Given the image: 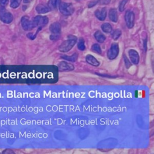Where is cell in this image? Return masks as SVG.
Masks as SVG:
<instances>
[{
    "instance_id": "1",
    "label": "cell",
    "mask_w": 154,
    "mask_h": 154,
    "mask_svg": "<svg viewBox=\"0 0 154 154\" xmlns=\"http://www.w3.org/2000/svg\"><path fill=\"white\" fill-rule=\"evenodd\" d=\"M76 42V37L73 36H69V39L67 40L64 42L60 46V51L62 52H67L72 49V48L74 46L75 43Z\"/></svg>"
},
{
    "instance_id": "2",
    "label": "cell",
    "mask_w": 154,
    "mask_h": 154,
    "mask_svg": "<svg viewBox=\"0 0 154 154\" xmlns=\"http://www.w3.org/2000/svg\"><path fill=\"white\" fill-rule=\"evenodd\" d=\"M59 9L63 15L66 16L72 15L74 11L72 4L66 3H60L59 4Z\"/></svg>"
},
{
    "instance_id": "3",
    "label": "cell",
    "mask_w": 154,
    "mask_h": 154,
    "mask_svg": "<svg viewBox=\"0 0 154 154\" xmlns=\"http://www.w3.org/2000/svg\"><path fill=\"white\" fill-rule=\"evenodd\" d=\"M0 19L4 22L10 23L13 20V16L10 12H7L4 7H0Z\"/></svg>"
},
{
    "instance_id": "4",
    "label": "cell",
    "mask_w": 154,
    "mask_h": 154,
    "mask_svg": "<svg viewBox=\"0 0 154 154\" xmlns=\"http://www.w3.org/2000/svg\"><path fill=\"white\" fill-rule=\"evenodd\" d=\"M125 21H126L127 27L131 28L134 26V14L131 11H127L125 14Z\"/></svg>"
},
{
    "instance_id": "5",
    "label": "cell",
    "mask_w": 154,
    "mask_h": 154,
    "mask_svg": "<svg viewBox=\"0 0 154 154\" xmlns=\"http://www.w3.org/2000/svg\"><path fill=\"white\" fill-rule=\"evenodd\" d=\"M119 53V46L117 44H113L110 49L108 51V57L110 59H114L117 56Z\"/></svg>"
},
{
    "instance_id": "6",
    "label": "cell",
    "mask_w": 154,
    "mask_h": 154,
    "mask_svg": "<svg viewBox=\"0 0 154 154\" xmlns=\"http://www.w3.org/2000/svg\"><path fill=\"white\" fill-rule=\"evenodd\" d=\"M48 22V19L46 17H43L40 16H36L34 19L33 24L34 26H37V25H46Z\"/></svg>"
},
{
    "instance_id": "7",
    "label": "cell",
    "mask_w": 154,
    "mask_h": 154,
    "mask_svg": "<svg viewBox=\"0 0 154 154\" xmlns=\"http://www.w3.org/2000/svg\"><path fill=\"white\" fill-rule=\"evenodd\" d=\"M95 16L99 19L100 21H104L105 18L107 16V10L106 8H102L101 10H96L95 13Z\"/></svg>"
},
{
    "instance_id": "8",
    "label": "cell",
    "mask_w": 154,
    "mask_h": 154,
    "mask_svg": "<svg viewBox=\"0 0 154 154\" xmlns=\"http://www.w3.org/2000/svg\"><path fill=\"white\" fill-rule=\"evenodd\" d=\"M129 55L131 60L132 62L134 64H138L139 62V56L137 52L135 51V50H130L129 51Z\"/></svg>"
},
{
    "instance_id": "9",
    "label": "cell",
    "mask_w": 154,
    "mask_h": 154,
    "mask_svg": "<svg viewBox=\"0 0 154 154\" xmlns=\"http://www.w3.org/2000/svg\"><path fill=\"white\" fill-rule=\"evenodd\" d=\"M22 24L23 28H24V29L25 30H31V28L34 27V25L33 23L30 22V21H28V18L27 17L23 18L22 19Z\"/></svg>"
},
{
    "instance_id": "10",
    "label": "cell",
    "mask_w": 154,
    "mask_h": 154,
    "mask_svg": "<svg viewBox=\"0 0 154 154\" xmlns=\"http://www.w3.org/2000/svg\"><path fill=\"white\" fill-rule=\"evenodd\" d=\"M109 18H110V20L114 22H116L118 19V16H117V12L116 9H111L109 12Z\"/></svg>"
},
{
    "instance_id": "11",
    "label": "cell",
    "mask_w": 154,
    "mask_h": 154,
    "mask_svg": "<svg viewBox=\"0 0 154 154\" xmlns=\"http://www.w3.org/2000/svg\"><path fill=\"white\" fill-rule=\"evenodd\" d=\"M60 4V0H49L48 1V7L49 9L54 10Z\"/></svg>"
},
{
    "instance_id": "12",
    "label": "cell",
    "mask_w": 154,
    "mask_h": 154,
    "mask_svg": "<svg viewBox=\"0 0 154 154\" xmlns=\"http://www.w3.org/2000/svg\"><path fill=\"white\" fill-rule=\"evenodd\" d=\"M36 11L38 13L42 14V13H46L49 12V8L47 7L46 6H44V5L39 4L38 6H37L36 8Z\"/></svg>"
},
{
    "instance_id": "13",
    "label": "cell",
    "mask_w": 154,
    "mask_h": 154,
    "mask_svg": "<svg viewBox=\"0 0 154 154\" xmlns=\"http://www.w3.org/2000/svg\"><path fill=\"white\" fill-rule=\"evenodd\" d=\"M86 61L89 64H92L93 66H97L99 65V62H98L97 60L94 57H93L91 55H88L86 57Z\"/></svg>"
},
{
    "instance_id": "14",
    "label": "cell",
    "mask_w": 154,
    "mask_h": 154,
    "mask_svg": "<svg viewBox=\"0 0 154 154\" xmlns=\"http://www.w3.org/2000/svg\"><path fill=\"white\" fill-rule=\"evenodd\" d=\"M50 30L54 34H58L60 31V25L58 23H54L50 27Z\"/></svg>"
},
{
    "instance_id": "15",
    "label": "cell",
    "mask_w": 154,
    "mask_h": 154,
    "mask_svg": "<svg viewBox=\"0 0 154 154\" xmlns=\"http://www.w3.org/2000/svg\"><path fill=\"white\" fill-rule=\"evenodd\" d=\"M95 37L96 39L99 42H101V43L104 42V41L105 40V36L99 31L96 32L95 34Z\"/></svg>"
},
{
    "instance_id": "16",
    "label": "cell",
    "mask_w": 154,
    "mask_h": 154,
    "mask_svg": "<svg viewBox=\"0 0 154 154\" xmlns=\"http://www.w3.org/2000/svg\"><path fill=\"white\" fill-rule=\"evenodd\" d=\"M59 66H60V68L63 70H72L73 69V66L72 64L65 62H62Z\"/></svg>"
},
{
    "instance_id": "17",
    "label": "cell",
    "mask_w": 154,
    "mask_h": 154,
    "mask_svg": "<svg viewBox=\"0 0 154 154\" xmlns=\"http://www.w3.org/2000/svg\"><path fill=\"white\" fill-rule=\"evenodd\" d=\"M102 29L105 33H110L112 31V27L111 26V25L108 23H105V24H102Z\"/></svg>"
},
{
    "instance_id": "18",
    "label": "cell",
    "mask_w": 154,
    "mask_h": 154,
    "mask_svg": "<svg viewBox=\"0 0 154 154\" xmlns=\"http://www.w3.org/2000/svg\"><path fill=\"white\" fill-rule=\"evenodd\" d=\"M21 2V0H10V6L13 8L18 7Z\"/></svg>"
},
{
    "instance_id": "19",
    "label": "cell",
    "mask_w": 154,
    "mask_h": 154,
    "mask_svg": "<svg viewBox=\"0 0 154 154\" xmlns=\"http://www.w3.org/2000/svg\"><path fill=\"white\" fill-rule=\"evenodd\" d=\"M63 58L66 59V60H67L69 61H71V62H75V61L76 60L77 58H78V55L76 54H74L72 55L71 57L69 56H63Z\"/></svg>"
},
{
    "instance_id": "20",
    "label": "cell",
    "mask_w": 154,
    "mask_h": 154,
    "mask_svg": "<svg viewBox=\"0 0 154 154\" xmlns=\"http://www.w3.org/2000/svg\"><path fill=\"white\" fill-rule=\"evenodd\" d=\"M121 31L119 30H116L114 31L113 33V38L114 40H117V39L119 38V37L121 36Z\"/></svg>"
},
{
    "instance_id": "21",
    "label": "cell",
    "mask_w": 154,
    "mask_h": 154,
    "mask_svg": "<svg viewBox=\"0 0 154 154\" xmlns=\"http://www.w3.org/2000/svg\"><path fill=\"white\" fill-rule=\"evenodd\" d=\"M128 0H122L121 1V4L119 5V10L121 12H123L125 9V5L126 4V3H128Z\"/></svg>"
},
{
    "instance_id": "22",
    "label": "cell",
    "mask_w": 154,
    "mask_h": 154,
    "mask_svg": "<svg viewBox=\"0 0 154 154\" xmlns=\"http://www.w3.org/2000/svg\"><path fill=\"white\" fill-rule=\"evenodd\" d=\"M78 49L80 50H83L85 49V45H84V41L83 39H81L79 41V43L78 44Z\"/></svg>"
},
{
    "instance_id": "23",
    "label": "cell",
    "mask_w": 154,
    "mask_h": 154,
    "mask_svg": "<svg viewBox=\"0 0 154 154\" xmlns=\"http://www.w3.org/2000/svg\"><path fill=\"white\" fill-rule=\"evenodd\" d=\"M92 50L96 53H98V54H101V48H100L99 45H98V44L94 45L92 46Z\"/></svg>"
},
{
    "instance_id": "24",
    "label": "cell",
    "mask_w": 154,
    "mask_h": 154,
    "mask_svg": "<svg viewBox=\"0 0 154 154\" xmlns=\"http://www.w3.org/2000/svg\"><path fill=\"white\" fill-rule=\"evenodd\" d=\"M9 0H0V5L1 6L4 7L8 4Z\"/></svg>"
},
{
    "instance_id": "25",
    "label": "cell",
    "mask_w": 154,
    "mask_h": 154,
    "mask_svg": "<svg viewBox=\"0 0 154 154\" xmlns=\"http://www.w3.org/2000/svg\"><path fill=\"white\" fill-rule=\"evenodd\" d=\"M111 0H99V3L101 4H108L110 3Z\"/></svg>"
},
{
    "instance_id": "26",
    "label": "cell",
    "mask_w": 154,
    "mask_h": 154,
    "mask_svg": "<svg viewBox=\"0 0 154 154\" xmlns=\"http://www.w3.org/2000/svg\"><path fill=\"white\" fill-rule=\"evenodd\" d=\"M98 3H99V1H92V2H90V3L89 4V6L88 7L89 8H91L92 7H93L95 6V5L97 4Z\"/></svg>"
},
{
    "instance_id": "27",
    "label": "cell",
    "mask_w": 154,
    "mask_h": 154,
    "mask_svg": "<svg viewBox=\"0 0 154 154\" xmlns=\"http://www.w3.org/2000/svg\"><path fill=\"white\" fill-rule=\"evenodd\" d=\"M124 60H125V64H126L127 68H129V67H130V66H131V64H130V62H129V60H128V59L126 58V57H125V56L124 57Z\"/></svg>"
},
{
    "instance_id": "28",
    "label": "cell",
    "mask_w": 154,
    "mask_h": 154,
    "mask_svg": "<svg viewBox=\"0 0 154 154\" xmlns=\"http://www.w3.org/2000/svg\"><path fill=\"white\" fill-rule=\"evenodd\" d=\"M33 0H24V3L25 4H27V3H30L33 1Z\"/></svg>"
}]
</instances>
